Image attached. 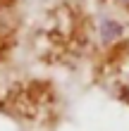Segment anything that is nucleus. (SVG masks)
Here are the masks:
<instances>
[{
    "label": "nucleus",
    "mask_w": 129,
    "mask_h": 131,
    "mask_svg": "<svg viewBox=\"0 0 129 131\" xmlns=\"http://www.w3.org/2000/svg\"><path fill=\"white\" fill-rule=\"evenodd\" d=\"M7 29H10V0H0V45L5 41Z\"/></svg>",
    "instance_id": "f257e3e1"
},
{
    "label": "nucleus",
    "mask_w": 129,
    "mask_h": 131,
    "mask_svg": "<svg viewBox=\"0 0 129 131\" xmlns=\"http://www.w3.org/2000/svg\"><path fill=\"white\" fill-rule=\"evenodd\" d=\"M117 3H122V5H127V7H129V0H117Z\"/></svg>",
    "instance_id": "f03ea898"
}]
</instances>
